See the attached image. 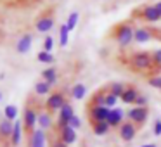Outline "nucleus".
Returning <instances> with one entry per match:
<instances>
[{"mask_svg":"<svg viewBox=\"0 0 161 147\" xmlns=\"http://www.w3.org/2000/svg\"><path fill=\"white\" fill-rule=\"evenodd\" d=\"M118 101H119V99L116 97V95L109 94L108 88H106V106H108L109 109H114V107H116V104H118Z\"/></svg>","mask_w":161,"mask_h":147,"instance_id":"30","label":"nucleus"},{"mask_svg":"<svg viewBox=\"0 0 161 147\" xmlns=\"http://www.w3.org/2000/svg\"><path fill=\"white\" fill-rule=\"evenodd\" d=\"M125 88H126L125 83H121V81H113V83L108 87V92H109V94H113V95H116L118 99H121Z\"/></svg>","mask_w":161,"mask_h":147,"instance_id":"24","label":"nucleus"},{"mask_svg":"<svg viewBox=\"0 0 161 147\" xmlns=\"http://www.w3.org/2000/svg\"><path fill=\"white\" fill-rule=\"evenodd\" d=\"M78 19H80V14H78L76 11H73L69 16H68V21H66V26L69 28V31H73L75 28H76L78 24Z\"/></svg>","mask_w":161,"mask_h":147,"instance_id":"28","label":"nucleus"},{"mask_svg":"<svg viewBox=\"0 0 161 147\" xmlns=\"http://www.w3.org/2000/svg\"><path fill=\"white\" fill-rule=\"evenodd\" d=\"M66 95H64V92H52V94L47 97V101H45V109L52 114V112H56V111H61L63 109V106L66 104Z\"/></svg>","mask_w":161,"mask_h":147,"instance_id":"6","label":"nucleus"},{"mask_svg":"<svg viewBox=\"0 0 161 147\" xmlns=\"http://www.w3.org/2000/svg\"><path fill=\"white\" fill-rule=\"evenodd\" d=\"M2 97H4V92L0 90V101H2Z\"/></svg>","mask_w":161,"mask_h":147,"instance_id":"41","label":"nucleus"},{"mask_svg":"<svg viewBox=\"0 0 161 147\" xmlns=\"http://www.w3.org/2000/svg\"><path fill=\"white\" fill-rule=\"evenodd\" d=\"M38 126L42 130H49V128H52V114H50L49 111H42V112H38Z\"/></svg>","mask_w":161,"mask_h":147,"instance_id":"18","label":"nucleus"},{"mask_svg":"<svg viewBox=\"0 0 161 147\" xmlns=\"http://www.w3.org/2000/svg\"><path fill=\"white\" fill-rule=\"evenodd\" d=\"M109 112H111V109L108 106H88L87 107V114H88V119H90V125L101 123V121H108Z\"/></svg>","mask_w":161,"mask_h":147,"instance_id":"5","label":"nucleus"},{"mask_svg":"<svg viewBox=\"0 0 161 147\" xmlns=\"http://www.w3.org/2000/svg\"><path fill=\"white\" fill-rule=\"evenodd\" d=\"M54 147H69V145H66V144H63L61 140H57V142H54Z\"/></svg>","mask_w":161,"mask_h":147,"instance_id":"38","label":"nucleus"},{"mask_svg":"<svg viewBox=\"0 0 161 147\" xmlns=\"http://www.w3.org/2000/svg\"><path fill=\"white\" fill-rule=\"evenodd\" d=\"M52 49H54V38H52L50 35H47L45 40H43V50L52 54Z\"/></svg>","mask_w":161,"mask_h":147,"instance_id":"32","label":"nucleus"},{"mask_svg":"<svg viewBox=\"0 0 161 147\" xmlns=\"http://www.w3.org/2000/svg\"><path fill=\"white\" fill-rule=\"evenodd\" d=\"M154 7H156V11H158V14L161 16V2H156V4H154Z\"/></svg>","mask_w":161,"mask_h":147,"instance_id":"39","label":"nucleus"},{"mask_svg":"<svg viewBox=\"0 0 161 147\" xmlns=\"http://www.w3.org/2000/svg\"><path fill=\"white\" fill-rule=\"evenodd\" d=\"M52 147H54V145H52Z\"/></svg>","mask_w":161,"mask_h":147,"instance_id":"44","label":"nucleus"},{"mask_svg":"<svg viewBox=\"0 0 161 147\" xmlns=\"http://www.w3.org/2000/svg\"><path fill=\"white\" fill-rule=\"evenodd\" d=\"M139 95H140L139 87H137V85H133V83H128L119 101H121L123 104H133V106H135V101L139 99Z\"/></svg>","mask_w":161,"mask_h":147,"instance_id":"13","label":"nucleus"},{"mask_svg":"<svg viewBox=\"0 0 161 147\" xmlns=\"http://www.w3.org/2000/svg\"><path fill=\"white\" fill-rule=\"evenodd\" d=\"M50 85L47 83V81H36V85H35V94L36 95H50Z\"/></svg>","mask_w":161,"mask_h":147,"instance_id":"27","label":"nucleus"},{"mask_svg":"<svg viewBox=\"0 0 161 147\" xmlns=\"http://www.w3.org/2000/svg\"><path fill=\"white\" fill-rule=\"evenodd\" d=\"M76 139H78L76 130L71 128L69 125L59 130V140H61L63 144H66V145H71V144H75V142H76Z\"/></svg>","mask_w":161,"mask_h":147,"instance_id":"17","label":"nucleus"},{"mask_svg":"<svg viewBox=\"0 0 161 147\" xmlns=\"http://www.w3.org/2000/svg\"><path fill=\"white\" fill-rule=\"evenodd\" d=\"M88 106H106V88L95 92L92 95V99L88 101Z\"/></svg>","mask_w":161,"mask_h":147,"instance_id":"23","label":"nucleus"},{"mask_svg":"<svg viewBox=\"0 0 161 147\" xmlns=\"http://www.w3.org/2000/svg\"><path fill=\"white\" fill-rule=\"evenodd\" d=\"M126 118H128V121H132L133 125H137L140 128V126L146 125L147 118H149V107H137V106H133V107H130L126 111Z\"/></svg>","mask_w":161,"mask_h":147,"instance_id":"4","label":"nucleus"},{"mask_svg":"<svg viewBox=\"0 0 161 147\" xmlns=\"http://www.w3.org/2000/svg\"><path fill=\"white\" fill-rule=\"evenodd\" d=\"M147 83L151 87H154L156 90H161V74H153V76L147 78Z\"/></svg>","mask_w":161,"mask_h":147,"instance_id":"31","label":"nucleus"},{"mask_svg":"<svg viewBox=\"0 0 161 147\" xmlns=\"http://www.w3.org/2000/svg\"><path fill=\"white\" fill-rule=\"evenodd\" d=\"M90 126H92V132H94V135H97V137H104V135H108V133L111 132V126H109L108 121L94 123V125H90Z\"/></svg>","mask_w":161,"mask_h":147,"instance_id":"20","label":"nucleus"},{"mask_svg":"<svg viewBox=\"0 0 161 147\" xmlns=\"http://www.w3.org/2000/svg\"><path fill=\"white\" fill-rule=\"evenodd\" d=\"M128 66L132 68L137 73H149L154 68L153 63V54L146 52V50H139V52H133L128 57Z\"/></svg>","mask_w":161,"mask_h":147,"instance_id":"2","label":"nucleus"},{"mask_svg":"<svg viewBox=\"0 0 161 147\" xmlns=\"http://www.w3.org/2000/svg\"><path fill=\"white\" fill-rule=\"evenodd\" d=\"M0 35H2V31H0Z\"/></svg>","mask_w":161,"mask_h":147,"instance_id":"42","label":"nucleus"},{"mask_svg":"<svg viewBox=\"0 0 161 147\" xmlns=\"http://www.w3.org/2000/svg\"><path fill=\"white\" fill-rule=\"evenodd\" d=\"M133 35H135V28L132 26L130 21H123L114 26L113 30V38L119 45V49H126L133 43Z\"/></svg>","mask_w":161,"mask_h":147,"instance_id":"1","label":"nucleus"},{"mask_svg":"<svg viewBox=\"0 0 161 147\" xmlns=\"http://www.w3.org/2000/svg\"><path fill=\"white\" fill-rule=\"evenodd\" d=\"M42 78H43V81H47V83L50 85V87H52V85H56L57 83V69L54 66L43 69L42 71Z\"/></svg>","mask_w":161,"mask_h":147,"instance_id":"21","label":"nucleus"},{"mask_svg":"<svg viewBox=\"0 0 161 147\" xmlns=\"http://www.w3.org/2000/svg\"><path fill=\"white\" fill-rule=\"evenodd\" d=\"M69 33H71V31H69V28L66 26V23L59 26V45H61V47H66V45H68Z\"/></svg>","mask_w":161,"mask_h":147,"instance_id":"26","label":"nucleus"},{"mask_svg":"<svg viewBox=\"0 0 161 147\" xmlns=\"http://www.w3.org/2000/svg\"><path fill=\"white\" fill-rule=\"evenodd\" d=\"M154 38V31L149 26H137L135 35H133V42L135 43H147Z\"/></svg>","mask_w":161,"mask_h":147,"instance_id":"11","label":"nucleus"},{"mask_svg":"<svg viewBox=\"0 0 161 147\" xmlns=\"http://www.w3.org/2000/svg\"><path fill=\"white\" fill-rule=\"evenodd\" d=\"M125 118H126V112H123V109H119V107H114V109H111V112H109V116H108V123H109L111 128L118 130L119 126L126 121Z\"/></svg>","mask_w":161,"mask_h":147,"instance_id":"12","label":"nucleus"},{"mask_svg":"<svg viewBox=\"0 0 161 147\" xmlns=\"http://www.w3.org/2000/svg\"><path fill=\"white\" fill-rule=\"evenodd\" d=\"M116 132H118V137L123 140V142H126V144H128V142H132V140L137 137V132H139V126H137V125H133L132 121H128V119H126V121L123 123V125L119 126V128L116 130Z\"/></svg>","mask_w":161,"mask_h":147,"instance_id":"8","label":"nucleus"},{"mask_svg":"<svg viewBox=\"0 0 161 147\" xmlns=\"http://www.w3.org/2000/svg\"><path fill=\"white\" fill-rule=\"evenodd\" d=\"M139 147H158L156 144H144V145H139Z\"/></svg>","mask_w":161,"mask_h":147,"instance_id":"40","label":"nucleus"},{"mask_svg":"<svg viewBox=\"0 0 161 147\" xmlns=\"http://www.w3.org/2000/svg\"><path fill=\"white\" fill-rule=\"evenodd\" d=\"M36 59H38L40 63H43V64H52L54 61H56V57H54L50 52H45V50H42V52H38Z\"/></svg>","mask_w":161,"mask_h":147,"instance_id":"29","label":"nucleus"},{"mask_svg":"<svg viewBox=\"0 0 161 147\" xmlns=\"http://www.w3.org/2000/svg\"><path fill=\"white\" fill-rule=\"evenodd\" d=\"M0 121H2V119H0Z\"/></svg>","mask_w":161,"mask_h":147,"instance_id":"43","label":"nucleus"},{"mask_svg":"<svg viewBox=\"0 0 161 147\" xmlns=\"http://www.w3.org/2000/svg\"><path fill=\"white\" fill-rule=\"evenodd\" d=\"M4 118L5 119H9V121H18V107H16L14 104H9V106H5V109H4Z\"/></svg>","mask_w":161,"mask_h":147,"instance_id":"25","label":"nucleus"},{"mask_svg":"<svg viewBox=\"0 0 161 147\" xmlns=\"http://www.w3.org/2000/svg\"><path fill=\"white\" fill-rule=\"evenodd\" d=\"M153 133H154V137H159L161 135V119H156V121H154Z\"/></svg>","mask_w":161,"mask_h":147,"instance_id":"35","label":"nucleus"},{"mask_svg":"<svg viewBox=\"0 0 161 147\" xmlns=\"http://www.w3.org/2000/svg\"><path fill=\"white\" fill-rule=\"evenodd\" d=\"M153 54V63H154V68H161V49L154 50Z\"/></svg>","mask_w":161,"mask_h":147,"instance_id":"33","label":"nucleus"},{"mask_svg":"<svg viewBox=\"0 0 161 147\" xmlns=\"http://www.w3.org/2000/svg\"><path fill=\"white\" fill-rule=\"evenodd\" d=\"M21 139H23V121H14V132H12L11 145L18 147L21 144Z\"/></svg>","mask_w":161,"mask_h":147,"instance_id":"19","label":"nucleus"},{"mask_svg":"<svg viewBox=\"0 0 161 147\" xmlns=\"http://www.w3.org/2000/svg\"><path fill=\"white\" fill-rule=\"evenodd\" d=\"M31 43H33V35L31 33L21 35V38L16 42V52L18 54H28L30 49H31Z\"/></svg>","mask_w":161,"mask_h":147,"instance_id":"16","label":"nucleus"},{"mask_svg":"<svg viewBox=\"0 0 161 147\" xmlns=\"http://www.w3.org/2000/svg\"><path fill=\"white\" fill-rule=\"evenodd\" d=\"M54 24H56V18H54V14H43L40 16L38 19L35 21V30L40 33H49L50 30L54 28Z\"/></svg>","mask_w":161,"mask_h":147,"instance_id":"9","label":"nucleus"},{"mask_svg":"<svg viewBox=\"0 0 161 147\" xmlns=\"http://www.w3.org/2000/svg\"><path fill=\"white\" fill-rule=\"evenodd\" d=\"M133 16H139L140 21H146V23H149V24L161 21V16L158 14V11H156L154 5H142V7H139L135 12H133Z\"/></svg>","mask_w":161,"mask_h":147,"instance_id":"7","label":"nucleus"},{"mask_svg":"<svg viewBox=\"0 0 161 147\" xmlns=\"http://www.w3.org/2000/svg\"><path fill=\"white\" fill-rule=\"evenodd\" d=\"M28 147H47V135H45V130L36 128L35 132L30 135Z\"/></svg>","mask_w":161,"mask_h":147,"instance_id":"15","label":"nucleus"},{"mask_svg":"<svg viewBox=\"0 0 161 147\" xmlns=\"http://www.w3.org/2000/svg\"><path fill=\"white\" fill-rule=\"evenodd\" d=\"M154 31V38H158L161 42V30H153Z\"/></svg>","mask_w":161,"mask_h":147,"instance_id":"37","label":"nucleus"},{"mask_svg":"<svg viewBox=\"0 0 161 147\" xmlns=\"http://www.w3.org/2000/svg\"><path fill=\"white\" fill-rule=\"evenodd\" d=\"M69 126H71V128H75V130H80V128H81V119L78 118L76 114H75L73 118L69 119Z\"/></svg>","mask_w":161,"mask_h":147,"instance_id":"34","label":"nucleus"},{"mask_svg":"<svg viewBox=\"0 0 161 147\" xmlns=\"http://www.w3.org/2000/svg\"><path fill=\"white\" fill-rule=\"evenodd\" d=\"M12 132H14V123L4 118L2 121H0V142L2 144H7V142L11 144Z\"/></svg>","mask_w":161,"mask_h":147,"instance_id":"14","label":"nucleus"},{"mask_svg":"<svg viewBox=\"0 0 161 147\" xmlns=\"http://www.w3.org/2000/svg\"><path fill=\"white\" fill-rule=\"evenodd\" d=\"M71 94V99H75V101H81V99L87 95V87H85L83 83H75L73 88L69 90Z\"/></svg>","mask_w":161,"mask_h":147,"instance_id":"22","label":"nucleus"},{"mask_svg":"<svg viewBox=\"0 0 161 147\" xmlns=\"http://www.w3.org/2000/svg\"><path fill=\"white\" fill-rule=\"evenodd\" d=\"M75 116V109H73V104L66 102L63 106V109L59 111V116H57V130L64 128V126L69 125V119Z\"/></svg>","mask_w":161,"mask_h":147,"instance_id":"10","label":"nucleus"},{"mask_svg":"<svg viewBox=\"0 0 161 147\" xmlns=\"http://www.w3.org/2000/svg\"><path fill=\"white\" fill-rule=\"evenodd\" d=\"M36 123H38V111H36L31 104H26L25 112H23V128H25V132L28 137L36 130L35 128Z\"/></svg>","mask_w":161,"mask_h":147,"instance_id":"3","label":"nucleus"},{"mask_svg":"<svg viewBox=\"0 0 161 147\" xmlns=\"http://www.w3.org/2000/svg\"><path fill=\"white\" fill-rule=\"evenodd\" d=\"M137 107H147V97L146 95H139V99L135 101Z\"/></svg>","mask_w":161,"mask_h":147,"instance_id":"36","label":"nucleus"}]
</instances>
